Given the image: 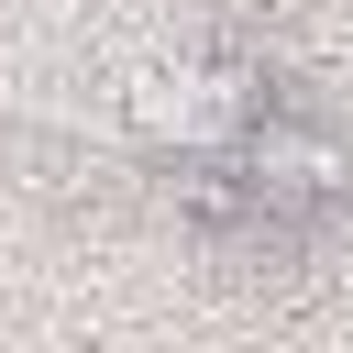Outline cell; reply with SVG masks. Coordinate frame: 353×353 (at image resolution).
<instances>
[{
	"label": "cell",
	"mask_w": 353,
	"mask_h": 353,
	"mask_svg": "<svg viewBox=\"0 0 353 353\" xmlns=\"http://www.w3.org/2000/svg\"><path fill=\"white\" fill-rule=\"evenodd\" d=\"M265 99H276V77H265L254 55L199 44V55L143 66V77L121 88V121H132V143H143L154 165H232L243 132L265 121Z\"/></svg>",
	"instance_id": "1"
},
{
	"label": "cell",
	"mask_w": 353,
	"mask_h": 353,
	"mask_svg": "<svg viewBox=\"0 0 353 353\" xmlns=\"http://www.w3.org/2000/svg\"><path fill=\"white\" fill-rule=\"evenodd\" d=\"M243 176V232H276V243H309L353 210V132L309 99H265V121L243 132L232 154Z\"/></svg>",
	"instance_id": "2"
}]
</instances>
